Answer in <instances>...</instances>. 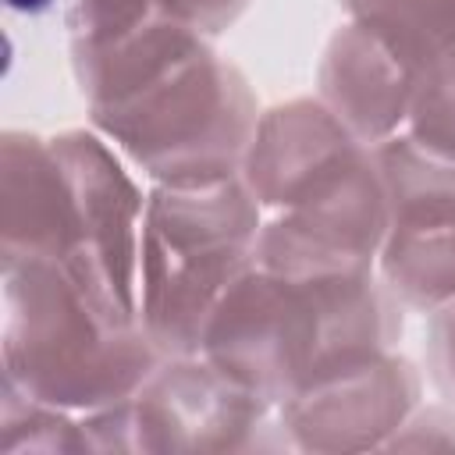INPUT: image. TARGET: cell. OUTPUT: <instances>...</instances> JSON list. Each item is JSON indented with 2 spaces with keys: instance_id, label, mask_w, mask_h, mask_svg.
I'll return each mask as SVG.
<instances>
[{
  "instance_id": "9a60e30c",
  "label": "cell",
  "mask_w": 455,
  "mask_h": 455,
  "mask_svg": "<svg viewBox=\"0 0 455 455\" xmlns=\"http://www.w3.org/2000/svg\"><path fill=\"white\" fill-rule=\"evenodd\" d=\"M0 434L4 451H92L82 416L28 398L7 380L0 387Z\"/></svg>"
},
{
  "instance_id": "d6986e66",
  "label": "cell",
  "mask_w": 455,
  "mask_h": 455,
  "mask_svg": "<svg viewBox=\"0 0 455 455\" xmlns=\"http://www.w3.org/2000/svg\"><path fill=\"white\" fill-rule=\"evenodd\" d=\"M384 448H437V451H455V405H416L409 419L387 437Z\"/></svg>"
},
{
  "instance_id": "5b68a950",
  "label": "cell",
  "mask_w": 455,
  "mask_h": 455,
  "mask_svg": "<svg viewBox=\"0 0 455 455\" xmlns=\"http://www.w3.org/2000/svg\"><path fill=\"white\" fill-rule=\"evenodd\" d=\"M92 451H281L277 405L206 355H167L117 405L82 416Z\"/></svg>"
},
{
  "instance_id": "3957f363",
  "label": "cell",
  "mask_w": 455,
  "mask_h": 455,
  "mask_svg": "<svg viewBox=\"0 0 455 455\" xmlns=\"http://www.w3.org/2000/svg\"><path fill=\"white\" fill-rule=\"evenodd\" d=\"M263 206L242 174L156 181L139 249V323L164 355H199L206 323L252 263Z\"/></svg>"
},
{
  "instance_id": "8992f818",
  "label": "cell",
  "mask_w": 455,
  "mask_h": 455,
  "mask_svg": "<svg viewBox=\"0 0 455 455\" xmlns=\"http://www.w3.org/2000/svg\"><path fill=\"white\" fill-rule=\"evenodd\" d=\"M50 146L71 206V249L60 267L107 323L135 327L146 199L96 128L57 132Z\"/></svg>"
},
{
  "instance_id": "9c48e42d",
  "label": "cell",
  "mask_w": 455,
  "mask_h": 455,
  "mask_svg": "<svg viewBox=\"0 0 455 455\" xmlns=\"http://www.w3.org/2000/svg\"><path fill=\"white\" fill-rule=\"evenodd\" d=\"M359 146L320 100L299 96L259 114L238 174L263 210L284 213Z\"/></svg>"
},
{
  "instance_id": "277c9868",
  "label": "cell",
  "mask_w": 455,
  "mask_h": 455,
  "mask_svg": "<svg viewBox=\"0 0 455 455\" xmlns=\"http://www.w3.org/2000/svg\"><path fill=\"white\" fill-rule=\"evenodd\" d=\"M89 121L153 181L238 174L259 107L245 75L213 46L167 68Z\"/></svg>"
},
{
  "instance_id": "30bf717a",
  "label": "cell",
  "mask_w": 455,
  "mask_h": 455,
  "mask_svg": "<svg viewBox=\"0 0 455 455\" xmlns=\"http://www.w3.org/2000/svg\"><path fill=\"white\" fill-rule=\"evenodd\" d=\"M416 78L419 75L377 32L345 21L323 46L316 100L363 146H377L405 128Z\"/></svg>"
},
{
  "instance_id": "e0dca14e",
  "label": "cell",
  "mask_w": 455,
  "mask_h": 455,
  "mask_svg": "<svg viewBox=\"0 0 455 455\" xmlns=\"http://www.w3.org/2000/svg\"><path fill=\"white\" fill-rule=\"evenodd\" d=\"M156 11L153 0H68V28L71 39H96L117 36Z\"/></svg>"
},
{
  "instance_id": "44dd1931",
  "label": "cell",
  "mask_w": 455,
  "mask_h": 455,
  "mask_svg": "<svg viewBox=\"0 0 455 455\" xmlns=\"http://www.w3.org/2000/svg\"><path fill=\"white\" fill-rule=\"evenodd\" d=\"M57 0H7V7L11 11H21V14H43V11H50Z\"/></svg>"
},
{
  "instance_id": "8fae6325",
  "label": "cell",
  "mask_w": 455,
  "mask_h": 455,
  "mask_svg": "<svg viewBox=\"0 0 455 455\" xmlns=\"http://www.w3.org/2000/svg\"><path fill=\"white\" fill-rule=\"evenodd\" d=\"M71 249V206L50 139L7 128L0 139V267Z\"/></svg>"
},
{
  "instance_id": "ac0fdd59",
  "label": "cell",
  "mask_w": 455,
  "mask_h": 455,
  "mask_svg": "<svg viewBox=\"0 0 455 455\" xmlns=\"http://www.w3.org/2000/svg\"><path fill=\"white\" fill-rule=\"evenodd\" d=\"M423 355H427V377L434 380L437 395L448 405H455V299L427 313Z\"/></svg>"
},
{
  "instance_id": "ffe728a7",
  "label": "cell",
  "mask_w": 455,
  "mask_h": 455,
  "mask_svg": "<svg viewBox=\"0 0 455 455\" xmlns=\"http://www.w3.org/2000/svg\"><path fill=\"white\" fill-rule=\"evenodd\" d=\"M153 4L160 14L192 25L206 39L228 32L242 18V11L249 7V0H153Z\"/></svg>"
},
{
  "instance_id": "5bb4252c",
  "label": "cell",
  "mask_w": 455,
  "mask_h": 455,
  "mask_svg": "<svg viewBox=\"0 0 455 455\" xmlns=\"http://www.w3.org/2000/svg\"><path fill=\"white\" fill-rule=\"evenodd\" d=\"M348 21L377 32L416 75L455 60V0H338Z\"/></svg>"
},
{
  "instance_id": "2e32d148",
  "label": "cell",
  "mask_w": 455,
  "mask_h": 455,
  "mask_svg": "<svg viewBox=\"0 0 455 455\" xmlns=\"http://www.w3.org/2000/svg\"><path fill=\"white\" fill-rule=\"evenodd\" d=\"M405 132L423 146L455 156V60H444L416 78Z\"/></svg>"
},
{
  "instance_id": "4fadbf2b",
  "label": "cell",
  "mask_w": 455,
  "mask_h": 455,
  "mask_svg": "<svg viewBox=\"0 0 455 455\" xmlns=\"http://www.w3.org/2000/svg\"><path fill=\"white\" fill-rule=\"evenodd\" d=\"M377 274L405 309L430 313L455 299V192L391 213Z\"/></svg>"
},
{
  "instance_id": "6da1fadb",
  "label": "cell",
  "mask_w": 455,
  "mask_h": 455,
  "mask_svg": "<svg viewBox=\"0 0 455 455\" xmlns=\"http://www.w3.org/2000/svg\"><path fill=\"white\" fill-rule=\"evenodd\" d=\"M402 327L405 306L377 270L288 277L252 259L217 302L199 355L281 405L331 370L395 348Z\"/></svg>"
},
{
  "instance_id": "7c38bea8",
  "label": "cell",
  "mask_w": 455,
  "mask_h": 455,
  "mask_svg": "<svg viewBox=\"0 0 455 455\" xmlns=\"http://www.w3.org/2000/svg\"><path fill=\"white\" fill-rule=\"evenodd\" d=\"M210 39L196 32L192 25L167 18L153 11L139 25L117 32V36H96V39H71V71L78 82V92L85 96V107H107L124 100L128 92L142 89L167 68L188 60L192 53L206 50Z\"/></svg>"
},
{
  "instance_id": "52a82bcc",
  "label": "cell",
  "mask_w": 455,
  "mask_h": 455,
  "mask_svg": "<svg viewBox=\"0 0 455 455\" xmlns=\"http://www.w3.org/2000/svg\"><path fill=\"white\" fill-rule=\"evenodd\" d=\"M391 206L373 149L338 160L295 206L259 228L256 263L288 277L370 274L387 242Z\"/></svg>"
},
{
  "instance_id": "ba28073f",
  "label": "cell",
  "mask_w": 455,
  "mask_h": 455,
  "mask_svg": "<svg viewBox=\"0 0 455 455\" xmlns=\"http://www.w3.org/2000/svg\"><path fill=\"white\" fill-rule=\"evenodd\" d=\"M423 398V373L409 355L377 352L306 384L277 405L291 448L366 451L384 448Z\"/></svg>"
},
{
  "instance_id": "7a4b0ae2",
  "label": "cell",
  "mask_w": 455,
  "mask_h": 455,
  "mask_svg": "<svg viewBox=\"0 0 455 455\" xmlns=\"http://www.w3.org/2000/svg\"><path fill=\"white\" fill-rule=\"evenodd\" d=\"M4 380L75 416L128 402L167 359L135 327L107 323L53 259L0 267Z\"/></svg>"
}]
</instances>
